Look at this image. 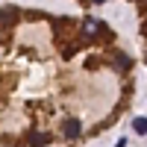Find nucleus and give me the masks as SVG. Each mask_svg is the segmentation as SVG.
I'll return each mask as SVG.
<instances>
[{"instance_id":"1","label":"nucleus","mask_w":147,"mask_h":147,"mask_svg":"<svg viewBox=\"0 0 147 147\" xmlns=\"http://www.w3.org/2000/svg\"><path fill=\"white\" fill-rule=\"evenodd\" d=\"M100 35H106L103 21H97V18H85L82 21V38L85 41H94V38H100Z\"/></svg>"},{"instance_id":"2","label":"nucleus","mask_w":147,"mask_h":147,"mask_svg":"<svg viewBox=\"0 0 147 147\" xmlns=\"http://www.w3.org/2000/svg\"><path fill=\"white\" fill-rule=\"evenodd\" d=\"M21 12L18 9H0V27H12V24H18Z\"/></svg>"},{"instance_id":"3","label":"nucleus","mask_w":147,"mask_h":147,"mask_svg":"<svg viewBox=\"0 0 147 147\" xmlns=\"http://www.w3.org/2000/svg\"><path fill=\"white\" fill-rule=\"evenodd\" d=\"M62 132H65V138H77L80 136V121L77 118H68L62 124Z\"/></svg>"},{"instance_id":"4","label":"nucleus","mask_w":147,"mask_h":147,"mask_svg":"<svg viewBox=\"0 0 147 147\" xmlns=\"http://www.w3.org/2000/svg\"><path fill=\"white\" fill-rule=\"evenodd\" d=\"M44 144H50V136H47V132H32L30 141H27V147H44Z\"/></svg>"},{"instance_id":"5","label":"nucleus","mask_w":147,"mask_h":147,"mask_svg":"<svg viewBox=\"0 0 147 147\" xmlns=\"http://www.w3.org/2000/svg\"><path fill=\"white\" fill-rule=\"evenodd\" d=\"M132 129L144 136V132H147V118H136V121H132Z\"/></svg>"},{"instance_id":"6","label":"nucleus","mask_w":147,"mask_h":147,"mask_svg":"<svg viewBox=\"0 0 147 147\" xmlns=\"http://www.w3.org/2000/svg\"><path fill=\"white\" fill-rule=\"evenodd\" d=\"M141 35H147V21H141Z\"/></svg>"},{"instance_id":"7","label":"nucleus","mask_w":147,"mask_h":147,"mask_svg":"<svg viewBox=\"0 0 147 147\" xmlns=\"http://www.w3.org/2000/svg\"><path fill=\"white\" fill-rule=\"evenodd\" d=\"M94 3H106V0H94Z\"/></svg>"}]
</instances>
